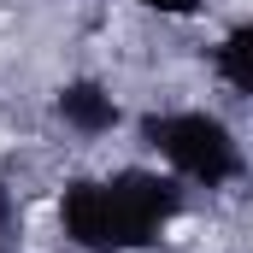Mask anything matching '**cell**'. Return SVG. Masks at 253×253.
Masks as SVG:
<instances>
[{
	"mask_svg": "<svg viewBox=\"0 0 253 253\" xmlns=\"http://www.w3.org/2000/svg\"><path fill=\"white\" fill-rule=\"evenodd\" d=\"M53 212L59 236L77 253H147L183 218V183L147 165H124L112 177H71Z\"/></svg>",
	"mask_w": 253,
	"mask_h": 253,
	"instance_id": "cell-1",
	"label": "cell"
},
{
	"mask_svg": "<svg viewBox=\"0 0 253 253\" xmlns=\"http://www.w3.org/2000/svg\"><path fill=\"white\" fill-rule=\"evenodd\" d=\"M141 147L183 183V189H236L248 177V153L242 135L206 106H159L141 112Z\"/></svg>",
	"mask_w": 253,
	"mask_h": 253,
	"instance_id": "cell-2",
	"label": "cell"
},
{
	"mask_svg": "<svg viewBox=\"0 0 253 253\" xmlns=\"http://www.w3.org/2000/svg\"><path fill=\"white\" fill-rule=\"evenodd\" d=\"M53 118L77 141H100V135H112L124 124V106H118L112 83H100V77H65L53 88Z\"/></svg>",
	"mask_w": 253,
	"mask_h": 253,
	"instance_id": "cell-3",
	"label": "cell"
},
{
	"mask_svg": "<svg viewBox=\"0 0 253 253\" xmlns=\"http://www.w3.org/2000/svg\"><path fill=\"white\" fill-rule=\"evenodd\" d=\"M212 77H218L236 100L253 94V24L248 18H236V24L218 36V47H212Z\"/></svg>",
	"mask_w": 253,
	"mask_h": 253,
	"instance_id": "cell-4",
	"label": "cell"
},
{
	"mask_svg": "<svg viewBox=\"0 0 253 253\" xmlns=\"http://www.w3.org/2000/svg\"><path fill=\"white\" fill-rule=\"evenodd\" d=\"M129 6L159 12V18H200V12H206V0H129Z\"/></svg>",
	"mask_w": 253,
	"mask_h": 253,
	"instance_id": "cell-5",
	"label": "cell"
},
{
	"mask_svg": "<svg viewBox=\"0 0 253 253\" xmlns=\"http://www.w3.org/2000/svg\"><path fill=\"white\" fill-rule=\"evenodd\" d=\"M12 212H18V206H12L6 183H0V253H6V230H12Z\"/></svg>",
	"mask_w": 253,
	"mask_h": 253,
	"instance_id": "cell-6",
	"label": "cell"
}]
</instances>
